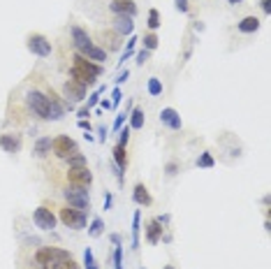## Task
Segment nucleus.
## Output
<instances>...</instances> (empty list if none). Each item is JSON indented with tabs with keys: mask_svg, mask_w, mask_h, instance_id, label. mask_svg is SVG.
<instances>
[{
	"mask_svg": "<svg viewBox=\"0 0 271 269\" xmlns=\"http://www.w3.org/2000/svg\"><path fill=\"white\" fill-rule=\"evenodd\" d=\"M83 267L86 269H100L97 267V262H95V255H93V251L91 249L83 251Z\"/></svg>",
	"mask_w": 271,
	"mask_h": 269,
	"instance_id": "nucleus-31",
	"label": "nucleus"
},
{
	"mask_svg": "<svg viewBox=\"0 0 271 269\" xmlns=\"http://www.w3.org/2000/svg\"><path fill=\"white\" fill-rule=\"evenodd\" d=\"M128 142H130V125L125 123V128L118 130V146H128Z\"/></svg>",
	"mask_w": 271,
	"mask_h": 269,
	"instance_id": "nucleus-32",
	"label": "nucleus"
},
{
	"mask_svg": "<svg viewBox=\"0 0 271 269\" xmlns=\"http://www.w3.org/2000/svg\"><path fill=\"white\" fill-rule=\"evenodd\" d=\"M137 56V65H144L148 58H151V51H146V49H142V51H137L135 53Z\"/></svg>",
	"mask_w": 271,
	"mask_h": 269,
	"instance_id": "nucleus-39",
	"label": "nucleus"
},
{
	"mask_svg": "<svg viewBox=\"0 0 271 269\" xmlns=\"http://www.w3.org/2000/svg\"><path fill=\"white\" fill-rule=\"evenodd\" d=\"M26 47H28V51L35 53V56H40V58H49L53 51L51 42L47 40L44 35H40V33H32V35H28L26 37Z\"/></svg>",
	"mask_w": 271,
	"mask_h": 269,
	"instance_id": "nucleus-5",
	"label": "nucleus"
},
{
	"mask_svg": "<svg viewBox=\"0 0 271 269\" xmlns=\"http://www.w3.org/2000/svg\"><path fill=\"white\" fill-rule=\"evenodd\" d=\"M165 269H174V267H172V265H167V267Z\"/></svg>",
	"mask_w": 271,
	"mask_h": 269,
	"instance_id": "nucleus-55",
	"label": "nucleus"
},
{
	"mask_svg": "<svg viewBox=\"0 0 271 269\" xmlns=\"http://www.w3.org/2000/svg\"><path fill=\"white\" fill-rule=\"evenodd\" d=\"M100 40H102V49L107 53L109 51H118V49H121V44H123V42H121V35H118V33L116 31H102L100 33Z\"/></svg>",
	"mask_w": 271,
	"mask_h": 269,
	"instance_id": "nucleus-15",
	"label": "nucleus"
},
{
	"mask_svg": "<svg viewBox=\"0 0 271 269\" xmlns=\"http://www.w3.org/2000/svg\"><path fill=\"white\" fill-rule=\"evenodd\" d=\"M128 121H130V130H142V128H144V123H146V116H144V109H139V107H137V109H132V112H130V116H128Z\"/></svg>",
	"mask_w": 271,
	"mask_h": 269,
	"instance_id": "nucleus-24",
	"label": "nucleus"
},
{
	"mask_svg": "<svg viewBox=\"0 0 271 269\" xmlns=\"http://www.w3.org/2000/svg\"><path fill=\"white\" fill-rule=\"evenodd\" d=\"M97 142H107V128L104 125H97Z\"/></svg>",
	"mask_w": 271,
	"mask_h": 269,
	"instance_id": "nucleus-45",
	"label": "nucleus"
},
{
	"mask_svg": "<svg viewBox=\"0 0 271 269\" xmlns=\"http://www.w3.org/2000/svg\"><path fill=\"white\" fill-rule=\"evenodd\" d=\"M51 151L56 155H58V158H67V155L70 153H74V151H79V146H77V142H74L72 137H70V134H61V137H56V139H53V146H51Z\"/></svg>",
	"mask_w": 271,
	"mask_h": 269,
	"instance_id": "nucleus-9",
	"label": "nucleus"
},
{
	"mask_svg": "<svg viewBox=\"0 0 271 269\" xmlns=\"http://www.w3.org/2000/svg\"><path fill=\"white\" fill-rule=\"evenodd\" d=\"M65 163H67V167H86L88 165V160H86V155L81 153V151H74V153H70L67 158H63Z\"/></svg>",
	"mask_w": 271,
	"mask_h": 269,
	"instance_id": "nucleus-25",
	"label": "nucleus"
},
{
	"mask_svg": "<svg viewBox=\"0 0 271 269\" xmlns=\"http://www.w3.org/2000/svg\"><path fill=\"white\" fill-rule=\"evenodd\" d=\"M239 33H257L260 31V19L257 17H243V19L237 23Z\"/></svg>",
	"mask_w": 271,
	"mask_h": 269,
	"instance_id": "nucleus-23",
	"label": "nucleus"
},
{
	"mask_svg": "<svg viewBox=\"0 0 271 269\" xmlns=\"http://www.w3.org/2000/svg\"><path fill=\"white\" fill-rule=\"evenodd\" d=\"M137 42H139V37H137L135 33L128 37V42H125V49H130V51H135V47H137Z\"/></svg>",
	"mask_w": 271,
	"mask_h": 269,
	"instance_id": "nucleus-41",
	"label": "nucleus"
},
{
	"mask_svg": "<svg viewBox=\"0 0 271 269\" xmlns=\"http://www.w3.org/2000/svg\"><path fill=\"white\" fill-rule=\"evenodd\" d=\"M132 200H135V204H139V207H151V204H153V197H151V193H148V188H146L144 184H137L135 186Z\"/></svg>",
	"mask_w": 271,
	"mask_h": 269,
	"instance_id": "nucleus-17",
	"label": "nucleus"
},
{
	"mask_svg": "<svg viewBox=\"0 0 271 269\" xmlns=\"http://www.w3.org/2000/svg\"><path fill=\"white\" fill-rule=\"evenodd\" d=\"M26 104H28V109H31L37 118H42V121H51V116H49V98H47V93L32 88V91L26 93Z\"/></svg>",
	"mask_w": 271,
	"mask_h": 269,
	"instance_id": "nucleus-2",
	"label": "nucleus"
},
{
	"mask_svg": "<svg viewBox=\"0 0 271 269\" xmlns=\"http://www.w3.org/2000/svg\"><path fill=\"white\" fill-rule=\"evenodd\" d=\"M125 121H128V114H125V112H121V114L116 116L114 128H112V130H114V133H118V130H121V128H123V125H125Z\"/></svg>",
	"mask_w": 271,
	"mask_h": 269,
	"instance_id": "nucleus-36",
	"label": "nucleus"
},
{
	"mask_svg": "<svg viewBox=\"0 0 271 269\" xmlns=\"http://www.w3.org/2000/svg\"><path fill=\"white\" fill-rule=\"evenodd\" d=\"M100 107H102V109H107V112H109V109H114V107H112V100H102V98H100Z\"/></svg>",
	"mask_w": 271,
	"mask_h": 269,
	"instance_id": "nucleus-50",
	"label": "nucleus"
},
{
	"mask_svg": "<svg viewBox=\"0 0 271 269\" xmlns=\"http://www.w3.org/2000/svg\"><path fill=\"white\" fill-rule=\"evenodd\" d=\"M70 258H72L70 251L58 249V246H42V249H37V253H35V265L40 269H51V267H56L58 262L70 260Z\"/></svg>",
	"mask_w": 271,
	"mask_h": 269,
	"instance_id": "nucleus-1",
	"label": "nucleus"
},
{
	"mask_svg": "<svg viewBox=\"0 0 271 269\" xmlns=\"http://www.w3.org/2000/svg\"><path fill=\"white\" fill-rule=\"evenodd\" d=\"M102 93H104V86H100V88H97V91H93V93L88 95V102H86V104H88V107H91V109H93L95 104L100 102V98H102Z\"/></svg>",
	"mask_w": 271,
	"mask_h": 269,
	"instance_id": "nucleus-33",
	"label": "nucleus"
},
{
	"mask_svg": "<svg viewBox=\"0 0 271 269\" xmlns=\"http://www.w3.org/2000/svg\"><path fill=\"white\" fill-rule=\"evenodd\" d=\"M77 116H79V118H91V107H88V104L79 107V109H77Z\"/></svg>",
	"mask_w": 271,
	"mask_h": 269,
	"instance_id": "nucleus-43",
	"label": "nucleus"
},
{
	"mask_svg": "<svg viewBox=\"0 0 271 269\" xmlns=\"http://www.w3.org/2000/svg\"><path fill=\"white\" fill-rule=\"evenodd\" d=\"M51 269H79V265L70 258V260H63V262H58V265H56V267H51Z\"/></svg>",
	"mask_w": 271,
	"mask_h": 269,
	"instance_id": "nucleus-37",
	"label": "nucleus"
},
{
	"mask_svg": "<svg viewBox=\"0 0 271 269\" xmlns=\"http://www.w3.org/2000/svg\"><path fill=\"white\" fill-rule=\"evenodd\" d=\"M65 176H67V184H70V186L91 188V184H93V172L88 169V165L86 167H70Z\"/></svg>",
	"mask_w": 271,
	"mask_h": 269,
	"instance_id": "nucleus-6",
	"label": "nucleus"
},
{
	"mask_svg": "<svg viewBox=\"0 0 271 269\" xmlns=\"http://www.w3.org/2000/svg\"><path fill=\"white\" fill-rule=\"evenodd\" d=\"M174 5H176L178 12H183V14H188L190 12V5H188V0H174Z\"/></svg>",
	"mask_w": 271,
	"mask_h": 269,
	"instance_id": "nucleus-42",
	"label": "nucleus"
},
{
	"mask_svg": "<svg viewBox=\"0 0 271 269\" xmlns=\"http://www.w3.org/2000/svg\"><path fill=\"white\" fill-rule=\"evenodd\" d=\"M112 163L125 174V169H128V151H125V146H118V144L114 146V151H112Z\"/></svg>",
	"mask_w": 271,
	"mask_h": 269,
	"instance_id": "nucleus-20",
	"label": "nucleus"
},
{
	"mask_svg": "<svg viewBox=\"0 0 271 269\" xmlns=\"http://www.w3.org/2000/svg\"><path fill=\"white\" fill-rule=\"evenodd\" d=\"M144 232H146V241H148V244H158L160 237H162V232H165V228L158 223L156 218H153V220H148V223H146Z\"/></svg>",
	"mask_w": 271,
	"mask_h": 269,
	"instance_id": "nucleus-18",
	"label": "nucleus"
},
{
	"mask_svg": "<svg viewBox=\"0 0 271 269\" xmlns=\"http://www.w3.org/2000/svg\"><path fill=\"white\" fill-rule=\"evenodd\" d=\"M114 31L121 35V37H130L132 33H135V21L132 17H114Z\"/></svg>",
	"mask_w": 271,
	"mask_h": 269,
	"instance_id": "nucleus-16",
	"label": "nucleus"
},
{
	"mask_svg": "<svg viewBox=\"0 0 271 269\" xmlns=\"http://www.w3.org/2000/svg\"><path fill=\"white\" fill-rule=\"evenodd\" d=\"M32 223L40 230H44V232H51L56 228V214L47 207H37L32 211Z\"/></svg>",
	"mask_w": 271,
	"mask_h": 269,
	"instance_id": "nucleus-7",
	"label": "nucleus"
},
{
	"mask_svg": "<svg viewBox=\"0 0 271 269\" xmlns=\"http://www.w3.org/2000/svg\"><path fill=\"white\" fill-rule=\"evenodd\" d=\"M192 28H195L197 33H202L204 31V23H202V21H195V23H192Z\"/></svg>",
	"mask_w": 271,
	"mask_h": 269,
	"instance_id": "nucleus-52",
	"label": "nucleus"
},
{
	"mask_svg": "<svg viewBox=\"0 0 271 269\" xmlns=\"http://www.w3.org/2000/svg\"><path fill=\"white\" fill-rule=\"evenodd\" d=\"M139 235H142V209H135L132 214V251L139 249Z\"/></svg>",
	"mask_w": 271,
	"mask_h": 269,
	"instance_id": "nucleus-21",
	"label": "nucleus"
},
{
	"mask_svg": "<svg viewBox=\"0 0 271 269\" xmlns=\"http://www.w3.org/2000/svg\"><path fill=\"white\" fill-rule=\"evenodd\" d=\"M0 149H2L5 153H19L21 151V134H16V133L0 134Z\"/></svg>",
	"mask_w": 271,
	"mask_h": 269,
	"instance_id": "nucleus-14",
	"label": "nucleus"
},
{
	"mask_svg": "<svg viewBox=\"0 0 271 269\" xmlns=\"http://www.w3.org/2000/svg\"><path fill=\"white\" fill-rule=\"evenodd\" d=\"M58 218H61L63 225H65V228H70V230H83L86 225H88V216H86V211L74 209V207H67V204L61 207Z\"/></svg>",
	"mask_w": 271,
	"mask_h": 269,
	"instance_id": "nucleus-4",
	"label": "nucleus"
},
{
	"mask_svg": "<svg viewBox=\"0 0 271 269\" xmlns=\"http://www.w3.org/2000/svg\"><path fill=\"white\" fill-rule=\"evenodd\" d=\"M178 169H181V167H178V163H167V165H165V174L167 176H176Z\"/></svg>",
	"mask_w": 271,
	"mask_h": 269,
	"instance_id": "nucleus-38",
	"label": "nucleus"
},
{
	"mask_svg": "<svg viewBox=\"0 0 271 269\" xmlns=\"http://www.w3.org/2000/svg\"><path fill=\"white\" fill-rule=\"evenodd\" d=\"M229 5H241V2H243V0H227Z\"/></svg>",
	"mask_w": 271,
	"mask_h": 269,
	"instance_id": "nucleus-54",
	"label": "nucleus"
},
{
	"mask_svg": "<svg viewBox=\"0 0 271 269\" xmlns=\"http://www.w3.org/2000/svg\"><path fill=\"white\" fill-rule=\"evenodd\" d=\"M128 77H130V70H125V72H121L118 77H116L114 82H116V86H121V84H125L128 82Z\"/></svg>",
	"mask_w": 271,
	"mask_h": 269,
	"instance_id": "nucleus-48",
	"label": "nucleus"
},
{
	"mask_svg": "<svg viewBox=\"0 0 271 269\" xmlns=\"http://www.w3.org/2000/svg\"><path fill=\"white\" fill-rule=\"evenodd\" d=\"M146 91H148V95H153V98L162 95V82H160L158 77H151L148 84H146Z\"/></svg>",
	"mask_w": 271,
	"mask_h": 269,
	"instance_id": "nucleus-26",
	"label": "nucleus"
},
{
	"mask_svg": "<svg viewBox=\"0 0 271 269\" xmlns=\"http://www.w3.org/2000/svg\"><path fill=\"white\" fill-rule=\"evenodd\" d=\"M112 204H114V195L112 193H104V211H109Z\"/></svg>",
	"mask_w": 271,
	"mask_h": 269,
	"instance_id": "nucleus-46",
	"label": "nucleus"
},
{
	"mask_svg": "<svg viewBox=\"0 0 271 269\" xmlns=\"http://www.w3.org/2000/svg\"><path fill=\"white\" fill-rule=\"evenodd\" d=\"M114 267L125 269L123 267V246H114Z\"/></svg>",
	"mask_w": 271,
	"mask_h": 269,
	"instance_id": "nucleus-34",
	"label": "nucleus"
},
{
	"mask_svg": "<svg viewBox=\"0 0 271 269\" xmlns=\"http://www.w3.org/2000/svg\"><path fill=\"white\" fill-rule=\"evenodd\" d=\"M63 98L65 100H70V102H83L86 100V86L79 82H74V79H67V82L63 84Z\"/></svg>",
	"mask_w": 271,
	"mask_h": 269,
	"instance_id": "nucleus-8",
	"label": "nucleus"
},
{
	"mask_svg": "<svg viewBox=\"0 0 271 269\" xmlns=\"http://www.w3.org/2000/svg\"><path fill=\"white\" fill-rule=\"evenodd\" d=\"M83 139H86V142H95L93 133H83Z\"/></svg>",
	"mask_w": 271,
	"mask_h": 269,
	"instance_id": "nucleus-53",
	"label": "nucleus"
},
{
	"mask_svg": "<svg viewBox=\"0 0 271 269\" xmlns=\"http://www.w3.org/2000/svg\"><path fill=\"white\" fill-rule=\"evenodd\" d=\"M70 77H72L74 82H79L83 84V86H95L97 84V77H93V74H88V72H83V70H79V67H70Z\"/></svg>",
	"mask_w": 271,
	"mask_h": 269,
	"instance_id": "nucleus-22",
	"label": "nucleus"
},
{
	"mask_svg": "<svg viewBox=\"0 0 271 269\" xmlns=\"http://www.w3.org/2000/svg\"><path fill=\"white\" fill-rule=\"evenodd\" d=\"M70 33H72V44H74V51L81 53L86 47H91L93 44V40H91V35L83 31V28H79V26H72L70 28Z\"/></svg>",
	"mask_w": 271,
	"mask_h": 269,
	"instance_id": "nucleus-13",
	"label": "nucleus"
},
{
	"mask_svg": "<svg viewBox=\"0 0 271 269\" xmlns=\"http://www.w3.org/2000/svg\"><path fill=\"white\" fill-rule=\"evenodd\" d=\"M121 100H123V91H121V86H116L114 91H112V107H118L121 104Z\"/></svg>",
	"mask_w": 271,
	"mask_h": 269,
	"instance_id": "nucleus-35",
	"label": "nucleus"
},
{
	"mask_svg": "<svg viewBox=\"0 0 271 269\" xmlns=\"http://www.w3.org/2000/svg\"><path fill=\"white\" fill-rule=\"evenodd\" d=\"M132 56H135V51H130V49H125V51L121 53V61L116 63V67H123V63L128 61V58H132Z\"/></svg>",
	"mask_w": 271,
	"mask_h": 269,
	"instance_id": "nucleus-44",
	"label": "nucleus"
},
{
	"mask_svg": "<svg viewBox=\"0 0 271 269\" xmlns=\"http://www.w3.org/2000/svg\"><path fill=\"white\" fill-rule=\"evenodd\" d=\"M148 28H151V33L160 28V12H158L156 7H153V10H148Z\"/></svg>",
	"mask_w": 271,
	"mask_h": 269,
	"instance_id": "nucleus-30",
	"label": "nucleus"
},
{
	"mask_svg": "<svg viewBox=\"0 0 271 269\" xmlns=\"http://www.w3.org/2000/svg\"><path fill=\"white\" fill-rule=\"evenodd\" d=\"M160 123L167 125L169 130H181L183 128V121H181V114H178L174 107H165L160 112Z\"/></svg>",
	"mask_w": 271,
	"mask_h": 269,
	"instance_id": "nucleus-12",
	"label": "nucleus"
},
{
	"mask_svg": "<svg viewBox=\"0 0 271 269\" xmlns=\"http://www.w3.org/2000/svg\"><path fill=\"white\" fill-rule=\"evenodd\" d=\"M156 220L160 223V225H162V228H167V225H169V220H172V216H169V214H160Z\"/></svg>",
	"mask_w": 271,
	"mask_h": 269,
	"instance_id": "nucleus-47",
	"label": "nucleus"
},
{
	"mask_svg": "<svg viewBox=\"0 0 271 269\" xmlns=\"http://www.w3.org/2000/svg\"><path fill=\"white\" fill-rule=\"evenodd\" d=\"M109 239H112V244H114V246H123V237H121L118 232H114V235H109Z\"/></svg>",
	"mask_w": 271,
	"mask_h": 269,
	"instance_id": "nucleus-49",
	"label": "nucleus"
},
{
	"mask_svg": "<svg viewBox=\"0 0 271 269\" xmlns=\"http://www.w3.org/2000/svg\"><path fill=\"white\" fill-rule=\"evenodd\" d=\"M144 49L146 51H153V49H158V44H160V40H158L156 33H148V35H144Z\"/></svg>",
	"mask_w": 271,
	"mask_h": 269,
	"instance_id": "nucleus-29",
	"label": "nucleus"
},
{
	"mask_svg": "<svg viewBox=\"0 0 271 269\" xmlns=\"http://www.w3.org/2000/svg\"><path fill=\"white\" fill-rule=\"evenodd\" d=\"M216 165V160H213V155L208 153V151H202L197 158V167H202V169H211V167Z\"/></svg>",
	"mask_w": 271,
	"mask_h": 269,
	"instance_id": "nucleus-27",
	"label": "nucleus"
},
{
	"mask_svg": "<svg viewBox=\"0 0 271 269\" xmlns=\"http://www.w3.org/2000/svg\"><path fill=\"white\" fill-rule=\"evenodd\" d=\"M102 232H104V220L102 218H93L91 225H88V235H91V237H100Z\"/></svg>",
	"mask_w": 271,
	"mask_h": 269,
	"instance_id": "nucleus-28",
	"label": "nucleus"
},
{
	"mask_svg": "<svg viewBox=\"0 0 271 269\" xmlns=\"http://www.w3.org/2000/svg\"><path fill=\"white\" fill-rule=\"evenodd\" d=\"M51 146H53L51 137H37V142L32 146V153L37 155V158H47V155L51 153Z\"/></svg>",
	"mask_w": 271,
	"mask_h": 269,
	"instance_id": "nucleus-19",
	"label": "nucleus"
},
{
	"mask_svg": "<svg viewBox=\"0 0 271 269\" xmlns=\"http://www.w3.org/2000/svg\"><path fill=\"white\" fill-rule=\"evenodd\" d=\"M72 65H74V67H79V70H83V72L93 74V77H102V74H104L102 65H97V63L83 58L81 53H77V51H74V56H72Z\"/></svg>",
	"mask_w": 271,
	"mask_h": 269,
	"instance_id": "nucleus-10",
	"label": "nucleus"
},
{
	"mask_svg": "<svg viewBox=\"0 0 271 269\" xmlns=\"http://www.w3.org/2000/svg\"><path fill=\"white\" fill-rule=\"evenodd\" d=\"M77 125L81 128L83 133H93V125H91V121H88V118H79V121H77Z\"/></svg>",
	"mask_w": 271,
	"mask_h": 269,
	"instance_id": "nucleus-40",
	"label": "nucleus"
},
{
	"mask_svg": "<svg viewBox=\"0 0 271 269\" xmlns=\"http://www.w3.org/2000/svg\"><path fill=\"white\" fill-rule=\"evenodd\" d=\"M109 10L114 12V17H132L137 14V2L135 0H112Z\"/></svg>",
	"mask_w": 271,
	"mask_h": 269,
	"instance_id": "nucleus-11",
	"label": "nucleus"
},
{
	"mask_svg": "<svg viewBox=\"0 0 271 269\" xmlns=\"http://www.w3.org/2000/svg\"><path fill=\"white\" fill-rule=\"evenodd\" d=\"M63 197H65V202H67V207H74V209H91V195H88V188L83 186H70L63 190Z\"/></svg>",
	"mask_w": 271,
	"mask_h": 269,
	"instance_id": "nucleus-3",
	"label": "nucleus"
},
{
	"mask_svg": "<svg viewBox=\"0 0 271 269\" xmlns=\"http://www.w3.org/2000/svg\"><path fill=\"white\" fill-rule=\"evenodd\" d=\"M262 10L264 14H271V0H262Z\"/></svg>",
	"mask_w": 271,
	"mask_h": 269,
	"instance_id": "nucleus-51",
	"label": "nucleus"
}]
</instances>
